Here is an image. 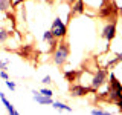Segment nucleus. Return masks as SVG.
Listing matches in <instances>:
<instances>
[{
	"label": "nucleus",
	"mask_w": 122,
	"mask_h": 115,
	"mask_svg": "<svg viewBox=\"0 0 122 115\" xmlns=\"http://www.w3.org/2000/svg\"><path fill=\"white\" fill-rule=\"evenodd\" d=\"M0 100H2V103H3V106L6 107V110H8V114H11V115H17L18 114V110L14 107V104L9 101L6 97H5V94L3 92H0Z\"/></svg>",
	"instance_id": "0eeeda50"
},
{
	"label": "nucleus",
	"mask_w": 122,
	"mask_h": 115,
	"mask_svg": "<svg viewBox=\"0 0 122 115\" xmlns=\"http://www.w3.org/2000/svg\"><path fill=\"white\" fill-rule=\"evenodd\" d=\"M64 77H66L67 81H76L78 80V72L76 71H66L64 72Z\"/></svg>",
	"instance_id": "9b49d317"
},
{
	"label": "nucleus",
	"mask_w": 122,
	"mask_h": 115,
	"mask_svg": "<svg viewBox=\"0 0 122 115\" xmlns=\"http://www.w3.org/2000/svg\"><path fill=\"white\" fill-rule=\"evenodd\" d=\"M11 5H12V3H11L9 0H0V12H6V11H9Z\"/></svg>",
	"instance_id": "ddd939ff"
},
{
	"label": "nucleus",
	"mask_w": 122,
	"mask_h": 115,
	"mask_svg": "<svg viewBox=\"0 0 122 115\" xmlns=\"http://www.w3.org/2000/svg\"><path fill=\"white\" fill-rule=\"evenodd\" d=\"M72 14H84L86 12V5H84V0H76L72 3Z\"/></svg>",
	"instance_id": "6e6552de"
},
{
	"label": "nucleus",
	"mask_w": 122,
	"mask_h": 115,
	"mask_svg": "<svg viewBox=\"0 0 122 115\" xmlns=\"http://www.w3.org/2000/svg\"><path fill=\"white\" fill-rule=\"evenodd\" d=\"M119 12H121V14H122V5H121V6H119Z\"/></svg>",
	"instance_id": "393cba45"
},
{
	"label": "nucleus",
	"mask_w": 122,
	"mask_h": 115,
	"mask_svg": "<svg viewBox=\"0 0 122 115\" xmlns=\"http://www.w3.org/2000/svg\"><path fill=\"white\" fill-rule=\"evenodd\" d=\"M8 63L9 60H0V71H8Z\"/></svg>",
	"instance_id": "6ab92c4d"
},
{
	"label": "nucleus",
	"mask_w": 122,
	"mask_h": 115,
	"mask_svg": "<svg viewBox=\"0 0 122 115\" xmlns=\"http://www.w3.org/2000/svg\"><path fill=\"white\" fill-rule=\"evenodd\" d=\"M116 60L119 61V63H122V52H117L116 54Z\"/></svg>",
	"instance_id": "5701e85b"
},
{
	"label": "nucleus",
	"mask_w": 122,
	"mask_h": 115,
	"mask_svg": "<svg viewBox=\"0 0 122 115\" xmlns=\"http://www.w3.org/2000/svg\"><path fill=\"white\" fill-rule=\"evenodd\" d=\"M116 22H108V23H105L104 25V28H102V31H101V37L104 38L105 41H113V38L116 37Z\"/></svg>",
	"instance_id": "20e7f679"
},
{
	"label": "nucleus",
	"mask_w": 122,
	"mask_h": 115,
	"mask_svg": "<svg viewBox=\"0 0 122 115\" xmlns=\"http://www.w3.org/2000/svg\"><path fill=\"white\" fill-rule=\"evenodd\" d=\"M11 34H12V32H9V31H6L5 28H0V45H2V43H6Z\"/></svg>",
	"instance_id": "f8f14e48"
},
{
	"label": "nucleus",
	"mask_w": 122,
	"mask_h": 115,
	"mask_svg": "<svg viewBox=\"0 0 122 115\" xmlns=\"http://www.w3.org/2000/svg\"><path fill=\"white\" fill-rule=\"evenodd\" d=\"M108 100L110 101H117V100H122V91H119V89H110L108 87Z\"/></svg>",
	"instance_id": "1a4fd4ad"
},
{
	"label": "nucleus",
	"mask_w": 122,
	"mask_h": 115,
	"mask_svg": "<svg viewBox=\"0 0 122 115\" xmlns=\"http://www.w3.org/2000/svg\"><path fill=\"white\" fill-rule=\"evenodd\" d=\"M66 2L69 3V5H72V3H73V2H76V0H66Z\"/></svg>",
	"instance_id": "b1692460"
},
{
	"label": "nucleus",
	"mask_w": 122,
	"mask_h": 115,
	"mask_svg": "<svg viewBox=\"0 0 122 115\" xmlns=\"http://www.w3.org/2000/svg\"><path fill=\"white\" fill-rule=\"evenodd\" d=\"M32 98L35 100L38 104H41V106H51L53 103L52 97H46V95H43L40 91H32Z\"/></svg>",
	"instance_id": "423d86ee"
},
{
	"label": "nucleus",
	"mask_w": 122,
	"mask_h": 115,
	"mask_svg": "<svg viewBox=\"0 0 122 115\" xmlns=\"http://www.w3.org/2000/svg\"><path fill=\"white\" fill-rule=\"evenodd\" d=\"M0 78H2V80H8V78H9L8 72L6 71H0Z\"/></svg>",
	"instance_id": "412c9836"
},
{
	"label": "nucleus",
	"mask_w": 122,
	"mask_h": 115,
	"mask_svg": "<svg viewBox=\"0 0 122 115\" xmlns=\"http://www.w3.org/2000/svg\"><path fill=\"white\" fill-rule=\"evenodd\" d=\"M53 109H56V110H66V112H73V109H72L70 106H67L66 103H63V101H53L52 104H51Z\"/></svg>",
	"instance_id": "9d476101"
},
{
	"label": "nucleus",
	"mask_w": 122,
	"mask_h": 115,
	"mask_svg": "<svg viewBox=\"0 0 122 115\" xmlns=\"http://www.w3.org/2000/svg\"><path fill=\"white\" fill-rule=\"evenodd\" d=\"M41 83H43V84H51V83H52V77H51V75H46L44 78L41 80Z\"/></svg>",
	"instance_id": "aec40b11"
},
{
	"label": "nucleus",
	"mask_w": 122,
	"mask_h": 115,
	"mask_svg": "<svg viewBox=\"0 0 122 115\" xmlns=\"http://www.w3.org/2000/svg\"><path fill=\"white\" fill-rule=\"evenodd\" d=\"M107 78H108V71L105 68H98L90 78V92H96L99 87H102L107 83Z\"/></svg>",
	"instance_id": "f03ea898"
},
{
	"label": "nucleus",
	"mask_w": 122,
	"mask_h": 115,
	"mask_svg": "<svg viewBox=\"0 0 122 115\" xmlns=\"http://www.w3.org/2000/svg\"><path fill=\"white\" fill-rule=\"evenodd\" d=\"M51 38H53V34H52V31L51 29H47V31H44V34H43V41H46L47 43Z\"/></svg>",
	"instance_id": "dca6fc26"
},
{
	"label": "nucleus",
	"mask_w": 122,
	"mask_h": 115,
	"mask_svg": "<svg viewBox=\"0 0 122 115\" xmlns=\"http://www.w3.org/2000/svg\"><path fill=\"white\" fill-rule=\"evenodd\" d=\"M114 104L117 106V112H122V100H117V101H114Z\"/></svg>",
	"instance_id": "4be33fe9"
},
{
	"label": "nucleus",
	"mask_w": 122,
	"mask_h": 115,
	"mask_svg": "<svg viewBox=\"0 0 122 115\" xmlns=\"http://www.w3.org/2000/svg\"><path fill=\"white\" fill-rule=\"evenodd\" d=\"M51 31L53 34V37L55 38H66L67 35V25L63 22V18L61 17H56L55 20L52 22V26H51Z\"/></svg>",
	"instance_id": "7ed1b4c3"
},
{
	"label": "nucleus",
	"mask_w": 122,
	"mask_h": 115,
	"mask_svg": "<svg viewBox=\"0 0 122 115\" xmlns=\"http://www.w3.org/2000/svg\"><path fill=\"white\" fill-rule=\"evenodd\" d=\"M69 55H70V46L67 41H64V38H61L58 46L55 48V51L52 52V61L56 66H63L67 61Z\"/></svg>",
	"instance_id": "f257e3e1"
},
{
	"label": "nucleus",
	"mask_w": 122,
	"mask_h": 115,
	"mask_svg": "<svg viewBox=\"0 0 122 115\" xmlns=\"http://www.w3.org/2000/svg\"><path fill=\"white\" fill-rule=\"evenodd\" d=\"M5 84H6V87H8L9 91H15V87H17V84H15L14 81H11L9 78H8V80H5Z\"/></svg>",
	"instance_id": "a211bd4d"
},
{
	"label": "nucleus",
	"mask_w": 122,
	"mask_h": 115,
	"mask_svg": "<svg viewBox=\"0 0 122 115\" xmlns=\"http://www.w3.org/2000/svg\"><path fill=\"white\" fill-rule=\"evenodd\" d=\"M40 92L43 95H46V97H52V95H53V91L51 89V87H41Z\"/></svg>",
	"instance_id": "f3484780"
},
{
	"label": "nucleus",
	"mask_w": 122,
	"mask_h": 115,
	"mask_svg": "<svg viewBox=\"0 0 122 115\" xmlns=\"http://www.w3.org/2000/svg\"><path fill=\"white\" fill-rule=\"evenodd\" d=\"M110 110L107 109H102V107H95V109H92V115H108Z\"/></svg>",
	"instance_id": "2eb2a0df"
},
{
	"label": "nucleus",
	"mask_w": 122,
	"mask_h": 115,
	"mask_svg": "<svg viewBox=\"0 0 122 115\" xmlns=\"http://www.w3.org/2000/svg\"><path fill=\"white\" fill-rule=\"evenodd\" d=\"M47 43H49V52L52 54L53 51H55V48L58 46V43H60V38H55V37H53V38H51V40L47 41Z\"/></svg>",
	"instance_id": "4468645a"
},
{
	"label": "nucleus",
	"mask_w": 122,
	"mask_h": 115,
	"mask_svg": "<svg viewBox=\"0 0 122 115\" xmlns=\"http://www.w3.org/2000/svg\"><path fill=\"white\" fill-rule=\"evenodd\" d=\"M69 92H70V97L79 98V97H86V95L90 92V87L84 86V84H81V83H75V84L70 86V91Z\"/></svg>",
	"instance_id": "39448f33"
},
{
	"label": "nucleus",
	"mask_w": 122,
	"mask_h": 115,
	"mask_svg": "<svg viewBox=\"0 0 122 115\" xmlns=\"http://www.w3.org/2000/svg\"><path fill=\"white\" fill-rule=\"evenodd\" d=\"M9 2H11V3H12V2H14V0H9Z\"/></svg>",
	"instance_id": "a878e982"
}]
</instances>
